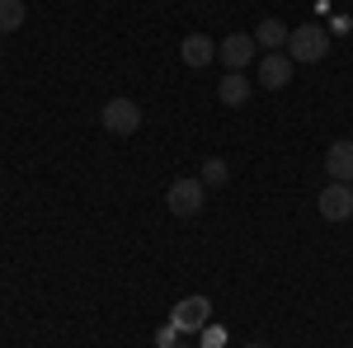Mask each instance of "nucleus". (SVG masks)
Instances as JSON below:
<instances>
[{"label":"nucleus","instance_id":"1","mask_svg":"<svg viewBox=\"0 0 353 348\" xmlns=\"http://www.w3.org/2000/svg\"><path fill=\"white\" fill-rule=\"evenodd\" d=\"M330 52V28L321 24H297L292 38H288V57L292 61H325Z\"/></svg>","mask_w":353,"mask_h":348},{"label":"nucleus","instance_id":"2","mask_svg":"<svg viewBox=\"0 0 353 348\" xmlns=\"http://www.w3.org/2000/svg\"><path fill=\"white\" fill-rule=\"evenodd\" d=\"M203 193H208V184H203V179H174V184L165 188V207H170L174 216H184V221H189V216L203 212Z\"/></svg>","mask_w":353,"mask_h":348},{"label":"nucleus","instance_id":"4","mask_svg":"<svg viewBox=\"0 0 353 348\" xmlns=\"http://www.w3.org/2000/svg\"><path fill=\"white\" fill-rule=\"evenodd\" d=\"M316 207L325 221H349L353 216V184H339V179H330L321 188V198H316Z\"/></svg>","mask_w":353,"mask_h":348},{"label":"nucleus","instance_id":"12","mask_svg":"<svg viewBox=\"0 0 353 348\" xmlns=\"http://www.w3.org/2000/svg\"><path fill=\"white\" fill-rule=\"evenodd\" d=\"M24 28V0H0V38Z\"/></svg>","mask_w":353,"mask_h":348},{"label":"nucleus","instance_id":"9","mask_svg":"<svg viewBox=\"0 0 353 348\" xmlns=\"http://www.w3.org/2000/svg\"><path fill=\"white\" fill-rule=\"evenodd\" d=\"M179 57H184V66L203 71V66H212V57H217V43H212L208 33H189V38L179 43Z\"/></svg>","mask_w":353,"mask_h":348},{"label":"nucleus","instance_id":"11","mask_svg":"<svg viewBox=\"0 0 353 348\" xmlns=\"http://www.w3.org/2000/svg\"><path fill=\"white\" fill-rule=\"evenodd\" d=\"M217 94H221V104H231V108H241L245 99H250V81H245V71H226L217 85Z\"/></svg>","mask_w":353,"mask_h":348},{"label":"nucleus","instance_id":"8","mask_svg":"<svg viewBox=\"0 0 353 348\" xmlns=\"http://www.w3.org/2000/svg\"><path fill=\"white\" fill-rule=\"evenodd\" d=\"M292 71H297V61L288 52H269L259 61V85H264V90H283V85L292 81Z\"/></svg>","mask_w":353,"mask_h":348},{"label":"nucleus","instance_id":"13","mask_svg":"<svg viewBox=\"0 0 353 348\" xmlns=\"http://www.w3.org/2000/svg\"><path fill=\"white\" fill-rule=\"evenodd\" d=\"M203 184H208V188H221V184H226V161H221V156L203 161Z\"/></svg>","mask_w":353,"mask_h":348},{"label":"nucleus","instance_id":"3","mask_svg":"<svg viewBox=\"0 0 353 348\" xmlns=\"http://www.w3.org/2000/svg\"><path fill=\"white\" fill-rule=\"evenodd\" d=\"M99 123H104V132H113V136H132L137 127H141V104L137 99H109L104 104V113H99Z\"/></svg>","mask_w":353,"mask_h":348},{"label":"nucleus","instance_id":"5","mask_svg":"<svg viewBox=\"0 0 353 348\" xmlns=\"http://www.w3.org/2000/svg\"><path fill=\"white\" fill-rule=\"evenodd\" d=\"M208 320H212V301H208V296H184V301H174V311H170V325L184 329V334L203 329Z\"/></svg>","mask_w":353,"mask_h":348},{"label":"nucleus","instance_id":"6","mask_svg":"<svg viewBox=\"0 0 353 348\" xmlns=\"http://www.w3.org/2000/svg\"><path fill=\"white\" fill-rule=\"evenodd\" d=\"M254 33H231V38H221V48H217V57L226 61V71H245L250 61H254Z\"/></svg>","mask_w":353,"mask_h":348},{"label":"nucleus","instance_id":"14","mask_svg":"<svg viewBox=\"0 0 353 348\" xmlns=\"http://www.w3.org/2000/svg\"><path fill=\"white\" fill-rule=\"evenodd\" d=\"M241 348H269V344H241Z\"/></svg>","mask_w":353,"mask_h":348},{"label":"nucleus","instance_id":"10","mask_svg":"<svg viewBox=\"0 0 353 348\" xmlns=\"http://www.w3.org/2000/svg\"><path fill=\"white\" fill-rule=\"evenodd\" d=\"M288 38H292V28L283 24V19H259V28H254V43L269 48V52H283Z\"/></svg>","mask_w":353,"mask_h":348},{"label":"nucleus","instance_id":"15","mask_svg":"<svg viewBox=\"0 0 353 348\" xmlns=\"http://www.w3.org/2000/svg\"><path fill=\"white\" fill-rule=\"evenodd\" d=\"M170 348H189V344H170Z\"/></svg>","mask_w":353,"mask_h":348},{"label":"nucleus","instance_id":"7","mask_svg":"<svg viewBox=\"0 0 353 348\" xmlns=\"http://www.w3.org/2000/svg\"><path fill=\"white\" fill-rule=\"evenodd\" d=\"M325 174H330V179H339V184H353V136L330 141V151H325Z\"/></svg>","mask_w":353,"mask_h":348}]
</instances>
